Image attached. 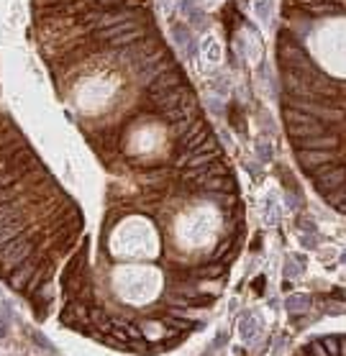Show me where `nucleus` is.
I'll use <instances>...</instances> for the list:
<instances>
[{
	"instance_id": "nucleus-2",
	"label": "nucleus",
	"mask_w": 346,
	"mask_h": 356,
	"mask_svg": "<svg viewBox=\"0 0 346 356\" xmlns=\"http://www.w3.org/2000/svg\"><path fill=\"white\" fill-rule=\"evenodd\" d=\"M5 333H8V323H5V320H3V318H0V338H3Z\"/></svg>"
},
{
	"instance_id": "nucleus-1",
	"label": "nucleus",
	"mask_w": 346,
	"mask_h": 356,
	"mask_svg": "<svg viewBox=\"0 0 346 356\" xmlns=\"http://www.w3.org/2000/svg\"><path fill=\"white\" fill-rule=\"evenodd\" d=\"M308 308V295H293L287 300V310L295 313V310H305Z\"/></svg>"
}]
</instances>
